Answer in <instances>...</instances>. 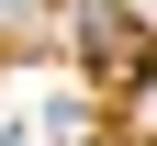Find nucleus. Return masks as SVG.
I'll list each match as a JSON object with an SVG mask.
<instances>
[{
    "mask_svg": "<svg viewBox=\"0 0 157 146\" xmlns=\"http://www.w3.org/2000/svg\"><path fill=\"white\" fill-rule=\"evenodd\" d=\"M78 34H90V45H78V56H90V68H146V56H157V34L146 23H124V11H112V0H78Z\"/></svg>",
    "mask_w": 157,
    "mask_h": 146,
    "instance_id": "1",
    "label": "nucleus"
},
{
    "mask_svg": "<svg viewBox=\"0 0 157 146\" xmlns=\"http://www.w3.org/2000/svg\"><path fill=\"white\" fill-rule=\"evenodd\" d=\"M124 146H157V56L135 68V90H124Z\"/></svg>",
    "mask_w": 157,
    "mask_h": 146,
    "instance_id": "2",
    "label": "nucleus"
}]
</instances>
